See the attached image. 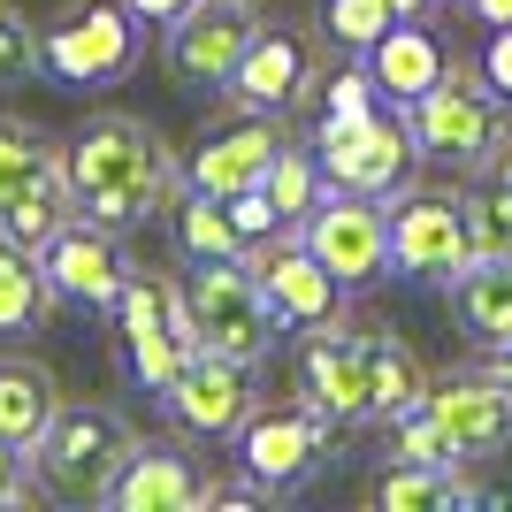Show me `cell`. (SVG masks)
I'll return each mask as SVG.
<instances>
[{"instance_id": "obj_12", "label": "cell", "mask_w": 512, "mask_h": 512, "mask_svg": "<svg viewBox=\"0 0 512 512\" xmlns=\"http://www.w3.org/2000/svg\"><path fill=\"white\" fill-rule=\"evenodd\" d=\"M253 0H192L184 16L161 23V62H169L176 85H230L237 54L253 46Z\"/></svg>"}, {"instance_id": "obj_37", "label": "cell", "mask_w": 512, "mask_h": 512, "mask_svg": "<svg viewBox=\"0 0 512 512\" xmlns=\"http://www.w3.org/2000/svg\"><path fill=\"white\" fill-rule=\"evenodd\" d=\"M459 8H467V16L482 23V31H497V23H512V0H459Z\"/></svg>"}, {"instance_id": "obj_22", "label": "cell", "mask_w": 512, "mask_h": 512, "mask_svg": "<svg viewBox=\"0 0 512 512\" xmlns=\"http://www.w3.org/2000/svg\"><path fill=\"white\" fill-rule=\"evenodd\" d=\"M444 299L467 344H505L512 337V260H467L444 283Z\"/></svg>"}, {"instance_id": "obj_8", "label": "cell", "mask_w": 512, "mask_h": 512, "mask_svg": "<svg viewBox=\"0 0 512 512\" xmlns=\"http://www.w3.org/2000/svg\"><path fill=\"white\" fill-rule=\"evenodd\" d=\"M115 321H123V367L138 390H161L176 367L192 360V314H184V283L169 276H123V299H115Z\"/></svg>"}, {"instance_id": "obj_15", "label": "cell", "mask_w": 512, "mask_h": 512, "mask_svg": "<svg viewBox=\"0 0 512 512\" xmlns=\"http://www.w3.org/2000/svg\"><path fill=\"white\" fill-rule=\"evenodd\" d=\"M237 444V467L253 474L260 490H291V482H306V474L329 459V421H321L314 406H276V413H245V428L230 436Z\"/></svg>"}, {"instance_id": "obj_13", "label": "cell", "mask_w": 512, "mask_h": 512, "mask_svg": "<svg viewBox=\"0 0 512 512\" xmlns=\"http://www.w3.org/2000/svg\"><path fill=\"white\" fill-rule=\"evenodd\" d=\"M245 268H253V283L268 291V306H276L283 329H321V321H344V283L321 268L314 253H306V237L283 222L276 237H260V245H245Z\"/></svg>"}, {"instance_id": "obj_7", "label": "cell", "mask_w": 512, "mask_h": 512, "mask_svg": "<svg viewBox=\"0 0 512 512\" xmlns=\"http://www.w3.org/2000/svg\"><path fill=\"white\" fill-rule=\"evenodd\" d=\"M138 16L130 0H69L62 16L39 31V69H54L62 85H115L138 69Z\"/></svg>"}, {"instance_id": "obj_14", "label": "cell", "mask_w": 512, "mask_h": 512, "mask_svg": "<svg viewBox=\"0 0 512 512\" xmlns=\"http://www.w3.org/2000/svg\"><path fill=\"white\" fill-rule=\"evenodd\" d=\"M428 421L444 428V444L459 467H482L497 451H512V398L482 375V367H459V375H428L421 390Z\"/></svg>"}, {"instance_id": "obj_34", "label": "cell", "mask_w": 512, "mask_h": 512, "mask_svg": "<svg viewBox=\"0 0 512 512\" xmlns=\"http://www.w3.org/2000/svg\"><path fill=\"white\" fill-rule=\"evenodd\" d=\"M383 100V92H375V77H367V69H337V77H329V107H321V115H360V107H375Z\"/></svg>"}, {"instance_id": "obj_1", "label": "cell", "mask_w": 512, "mask_h": 512, "mask_svg": "<svg viewBox=\"0 0 512 512\" xmlns=\"http://www.w3.org/2000/svg\"><path fill=\"white\" fill-rule=\"evenodd\" d=\"M62 176L69 199L85 222L100 230H138L161 207H176L184 192V161L146 115H123V107H100L62 138Z\"/></svg>"}, {"instance_id": "obj_40", "label": "cell", "mask_w": 512, "mask_h": 512, "mask_svg": "<svg viewBox=\"0 0 512 512\" xmlns=\"http://www.w3.org/2000/svg\"><path fill=\"white\" fill-rule=\"evenodd\" d=\"M390 16H428V0H390Z\"/></svg>"}, {"instance_id": "obj_6", "label": "cell", "mask_w": 512, "mask_h": 512, "mask_svg": "<svg viewBox=\"0 0 512 512\" xmlns=\"http://www.w3.org/2000/svg\"><path fill=\"white\" fill-rule=\"evenodd\" d=\"M184 314H192L199 352H222V360H245V367L268 360V352H276V329H283L245 260H192V276H184Z\"/></svg>"}, {"instance_id": "obj_5", "label": "cell", "mask_w": 512, "mask_h": 512, "mask_svg": "<svg viewBox=\"0 0 512 512\" xmlns=\"http://www.w3.org/2000/svg\"><path fill=\"white\" fill-rule=\"evenodd\" d=\"M69 214H77V199L62 176V138H46L23 115H0V237L39 253Z\"/></svg>"}, {"instance_id": "obj_39", "label": "cell", "mask_w": 512, "mask_h": 512, "mask_svg": "<svg viewBox=\"0 0 512 512\" xmlns=\"http://www.w3.org/2000/svg\"><path fill=\"white\" fill-rule=\"evenodd\" d=\"M490 169H497V176H505V184H512V130H505V153H497Z\"/></svg>"}, {"instance_id": "obj_9", "label": "cell", "mask_w": 512, "mask_h": 512, "mask_svg": "<svg viewBox=\"0 0 512 512\" xmlns=\"http://www.w3.org/2000/svg\"><path fill=\"white\" fill-rule=\"evenodd\" d=\"M383 222H390V276L451 283V276L474 260V245H467V214H459V192H428V184H406V192H390Z\"/></svg>"}, {"instance_id": "obj_10", "label": "cell", "mask_w": 512, "mask_h": 512, "mask_svg": "<svg viewBox=\"0 0 512 512\" xmlns=\"http://www.w3.org/2000/svg\"><path fill=\"white\" fill-rule=\"evenodd\" d=\"M306 237V253L329 268V276L352 291V283H375L390 276V222H383V199H360V192H321L314 207L291 222Z\"/></svg>"}, {"instance_id": "obj_24", "label": "cell", "mask_w": 512, "mask_h": 512, "mask_svg": "<svg viewBox=\"0 0 512 512\" xmlns=\"http://www.w3.org/2000/svg\"><path fill=\"white\" fill-rule=\"evenodd\" d=\"M360 360H367V406H375V421L421 406L428 367H421V352H413L398 329H360Z\"/></svg>"}, {"instance_id": "obj_27", "label": "cell", "mask_w": 512, "mask_h": 512, "mask_svg": "<svg viewBox=\"0 0 512 512\" xmlns=\"http://www.w3.org/2000/svg\"><path fill=\"white\" fill-rule=\"evenodd\" d=\"M176 253L184 260H245V237H237L230 207L214 192H176Z\"/></svg>"}, {"instance_id": "obj_21", "label": "cell", "mask_w": 512, "mask_h": 512, "mask_svg": "<svg viewBox=\"0 0 512 512\" xmlns=\"http://www.w3.org/2000/svg\"><path fill=\"white\" fill-rule=\"evenodd\" d=\"M199 467L184 459V451H161V444H138L123 459V474H115V490H107V505L115 512H192L199 505Z\"/></svg>"}, {"instance_id": "obj_25", "label": "cell", "mask_w": 512, "mask_h": 512, "mask_svg": "<svg viewBox=\"0 0 512 512\" xmlns=\"http://www.w3.org/2000/svg\"><path fill=\"white\" fill-rule=\"evenodd\" d=\"M54 406H62V390H54L46 360L8 352V360H0V436H8L16 451H31V436L54 421Z\"/></svg>"}, {"instance_id": "obj_35", "label": "cell", "mask_w": 512, "mask_h": 512, "mask_svg": "<svg viewBox=\"0 0 512 512\" xmlns=\"http://www.w3.org/2000/svg\"><path fill=\"white\" fill-rule=\"evenodd\" d=\"M31 497H39V482L23 474V451L0 436V505H31Z\"/></svg>"}, {"instance_id": "obj_4", "label": "cell", "mask_w": 512, "mask_h": 512, "mask_svg": "<svg viewBox=\"0 0 512 512\" xmlns=\"http://www.w3.org/2000/svg\"><path fill=\"white\" fill-rule=\"evenodd\" d=\"M314 161L329 192H360V199H390L413 184V130L390 100L360 107V115H321L314 123Z\"/></svg>"}, {"instance_id": "obj_29", "label": "cell", "mask_w": 512, "mask_h": 512, "mask_svg": "<svg viewBox=\"0 0 512 512\" xmlns=\"http://www.w3.org/2000/svg\"><path fill=\"white\" fill-rule=\"evenodd\" d=\"M260 192H268V207H276L283 222H299V214L314 207V199L329 192V184H321V161H314V153L283 138V153L268 161V176H260Z\"/></svg>"}, {"instance_id": "obj_16", "label": "cell", "mask_w": 512, "mask_h": 512, "mask_svg": "<svg viewBox=\"0 0 512 512\" xmlns=\"http://www.w3.org/2000/svg\"><path fill=\"white\" fill-rule=\"evenodd\" d=\"M299 398L321 413L329 428H367V360H360V329L352 321H321L299 344Z\"/></svg>"}, {"instance_id": "obj_3", "label": "cell", "mask_w": 512, "mask_h": 512, "mask_svg": "<svg viewBox=\"0 0 512 512\" xmlns=\"http://www.w3.org/2000/svg\"><path fill=\"white\" fill-rule=\"evenodd\" d=\"M398 115H406V130H413V153L436 161V169H451V176H482L497 153H505V130H512V107L459 62H451L421 100H406Z\"/></svg>"}, {"instance_id": "obj_26", "label": "cell", "mask_w": 512, "mask_h": 512, "mask_svg": "<svg viewBox=\"0 0 512 512\" xmlns=\"http://www.w3.org/2000/svg\"><path fill=\"white\" fill-rule=\"evenodd\" d=\"M46 314H54V283H46L39 253L0 237V337H31Z\"/></svg>"}, {"instance_id": "obj_38", "label": "cell", "mask_w": 512, "mask_h": 512, "mask_svg": "<svg viewBox=\"0 0 512 512\" xmlns=\"http://www.w3.org/2000/svg\"><path fill=\"white\" fill-rule=\"evenodd\" d=\"M184 8H192V0H130L138 23H169V16H184Z\"/></svg>"}, {"instance_id": "obj_20", "label": "cell", "mask_w": 512, "mask_h": 512, "mask_svg": "<svg viewBox=\"0 0 512 512\" xmlns=\"http://www.w3.org/2000/svg\"><path fill=\"white\" fill-rule=\"evenodd\" d=\"M360 69L375 77V92H383L390 107H406V100H421V92L451 69V54H444V39H436L421 16H398L383 39L360 54Z\"/></svg>"}, {"instance_id": "obj_28", "label": "cell", "mask_w": 512, "mask_h": 512, "mask_svg": "<svg viewBox=\"0 0 512 512\" xmlns=\"http://www.w3.org/2000/svg\"><path fill=\"white\" fill-rule=\"evenodd\" d=\"M459 214H467L474 260H512V184L497 169H482V184L459 192Z\"/></svg>"}, {"instance_id": "obj_18", "label": "cell", "mask_w": 512, "mask_h": 512, "mask_svg": "<svg viewBox=\"0 0 512 512\" xmlns=\"http://www.w3.org/2000/svg\"><path fill=\"white\" fill-rule=\"evenodd\" d=\"M222 92H230L237 107H253V115H283V107H299L306 92H314V46H306L291 23H260Z\"/></svg>"}, {"instance_id": "obj_17", "label": "cell", "mask_w": 512, "mask_h": 512, "mask_svg": "<svg viewBox=\"0 0 512 512\" xmlns=\"http://www.w3.org/2000/svg\"><path fill=\"white\" fill-rule=\"evenodd\" d=\"M283 153V123L276 115H253V107H237V123H214L207 138L192 146V161H184V184L192 192H253L260 176H268V161Z\"/></svg>"}, {"instance_id": "obj_36", "label": "cell", "mask_w": 512, "mask_h": 512, "mask_svg": "<svg viewBox=\"0 0 512 512\" xmlns=\"http://www.w3.org/2000/svg\"><path fill=\"white\" fill-rule=\"evenodd\" d=\"M482 375L512 398V337H505V344H482Z\"/></svg>"}, {"instance_id": "obj_11", "label": "cell", "mask_w": 512, "mask_h": 512, "mask_svg": "<svg viewBox=\"0 0 512 512\" xmlns=\"http://www.w3.org/2000/svg\"><path fill=\"white\" fill-rule=\"evenodd\" d=\"M253 406H260L253 367H245V360H222V352H192V360L161 383V413H169L184 436H199V444H230Z\"/></svg>"}, {"instance_id": "obj_2", "label": "cell", "mask_w": 512, "mask_h": 512, "mask_svg": "<svg viewBox=\"0 0 512 512\" xmlns=\"http://www.w3.org/2000/svg\"><path fill=\"white\" fill-rule=\"evenodd\" d=\"M138 451V428L115 406H54V421L31 436L23 467L39 482V497H62V505H107L123 459Z\"/></svg>"}, {"instance_id": "obj_33", "label": "cell", "mask_w": 512, "mask_h": 512, "mask_svg": "<svg viewBox=\"0 0 512 512\" xmlns=\"http://www.w3.org/2000/svg\"><path fill=\"white\" fill-rule=\"evenodd\" d=\"M474 77L497 92V100L512 107V23H497L490 39H482V62H474Z\"/></svg>"}, {"instance_id": "obj_19", "label": "cell", "mask_w": 512, "mask_h": 512, "mask_svg": "<svg viewBox=\"0 0 512 512\" xmlns=\"http://www.w3.org/2000/svg\"><path fill=\"white\" fill-rule=\"evenodd\" d=\"M39 268H46V283H54V299L100 306V314H115V299H123V260H115L100 222H77V214H69L62 230L39 245Z\"/></svg>"}, {"instance_id": "obj_30", "label": "cell", "mask_w": 512, "mask_h": 512, "mask_svg": "<svg viewBox=\"0 0 512 512\" xmlns=\"http://www.w3.org/2000/svg\"><path fill=\"white\" fill-rule=\"evenodd\" d=\"M321 23H329V39H337V46L367 54L398 16H390V0H321Z\"/></svg>"}, {"instance_id": "obj_23", "label": "cell", "mask_w": 512, "mask_h": 512, "mask_svg": "<svg viewBox=\"0 0 512 512\" xmlns=\"http://www.w3.org/2000/svg\"><path fill=\"white\" fill-rule=\"evenodd\" d=\"M367 497L383 512H451V505H474V482L459 467H436V459H390L375 482H367Z\"/></svg>"}, {"instance_id": "obj_31", "label": "cell", "mask_w": 512, "mask_h": 512, "mask_svg": "<svg viewBox=\"0 0 512 512\" xmlns=\"http://www.w3.org/2000/svg\"><path fill=\"white\" fill-rule=\"evenodd\" d=\"M23 77H39V23L16 0H0V85H23Z\"/></svg>"}, {"instance_id": "obj_32", "label": "cell", "mask_w": 512, "mask_h": 512, "mask_svg": "<svg viewBox=\"0 0 512 512\" xmlns=\"http://www.w3.org/2000/svg\"><path fill=\"white\" fill-rule=\"evenodd\" d=\"M222 207H230V222H237V237H245V245H260V237L283 230V214L268 207V192H260V184H253V192H230Z\"/></svg>"}]
</instances>
